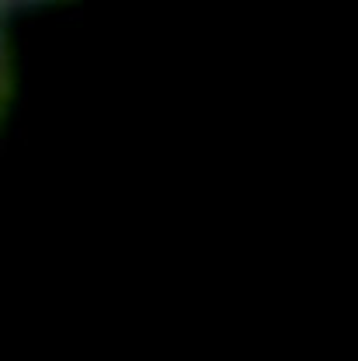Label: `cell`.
Masks as SVG:
<instances>
[{"label":"cell","instance_id":"6da1fadb","mask_svg":"<svg viewBox=\"0 0 358 361\" xmlns=\"http://www.w3.org/2000/svg\"><path fill=\"white\" fill-rule=\"evenodd\" d=\"M14 4H21V0H0V18H4V11H7V7H14Z\"/></svg>","mask_w":358,"mask_h":361}]
</instances>
